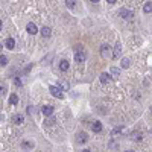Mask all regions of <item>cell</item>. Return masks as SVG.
Here are the masks:
<instances>
[{
	"label": "cell",
	"instance_id": "cell-1",
	"mask_svg": "<svg viewBox=\"0 0 152 152\" xmlns=\"http://www.w3.org/2000/svg\"><path fill=\"white\" fill-rule=\"evenodd\" d=\"M113 50H111V47L108 46V44H102L100 46V55L102 58H105V59H108V58H113V53H111Z\"/></svg>",
	"mask_w": 152,
	"mask_h": 152
},
{
	"label": "cell",
	"instance_id": "cell-2",
	"mask_svg": "<svg viewBox=\"0 0 152 152\" xmlns=\"http://www.w3.org/2000/svg\"><path fill=\"white\" fill-rule=\"evenodd\" d=\"M49 91L53 97H58V99H64V93L61 91L59 87H55V85H50L49 87Z\"/></svg>",
	"mask_w": 152,
	"mask_h": 152
},
{
	"label": "cell",
	"instance_id": "cell-3",
	"mask_svg": "<svg viewBox=\"0 0 152 152\" xmlns=\"http://www.w3.org/2000/svg\"><path fill=\"white\" fill-rule=\"evenodd\" d=\"M119 15L122 17V19H132V11H129V9H125V8H122V9L119 11Z\"/></svg>",
	"mask_w": 152,
	"mask_h": 152
},
{
	"label": "cell",
	"instance_id": "cell-4",
	"mask_svg": "<svg viewBox=\"0 0 152 152\" xmlns=\"http://www.w3.org/2000/svg\"><path fill=\"white\" fill-rule=\"evenodd\" d=\"M41 111H43V114L46 116V117H50V116L53 114V106L52 105H44Z\"/></svg>",
	"mask_w": 152,
	"mask_h": 152
},
{
	"label": "cell",
	"instance_id": "cell-5",
	"mask_svg": "<svg viewBox=\"0 0 152 152\" xmlns=\"http://www.w3.org/2000/svg\"><path fill=\"white\" fill-rule=\"evenodd\" d=\"M99 79H100V82H102V84H110L113 78H111V75H110V73H102V75L99 76Z\"/></svg>",
	"mask_w": 152,
	"mask_h": 152
},
{
	"label": "cell",
	"instance_id": "cell-6",
	"mask_svg": "<svg viewBox=\"0 0 152 152\" xmlns=\"http://www.w3.org/2000/svg\"><path fill=\"white\" fill-rule=\"evenodd\" d=\"M26 30H28V34H30V35H35L38 32V28L35 26L34 23H29L28 26H26Z\"/></svg>",
	"mask_w": 152,
	"mask_h": 152
},
{
	"label": "cell",
	"instance_id": "cell-7",
	"mask_svg": "<svg viewBox=\"0 0 152 152\" xmlns=\"http://www.w3.org/2000/svg\"><path fill=\"white\" fill-rule=\"evenodd\" d=\"M75 59H76V62H84L85 61V52H76V55H75Z\"/></svg>",
	"mask_w": 152,
	"mask_h": 152
},
{
	"label": "cell",
	"instance_id": "cell-8",
	"mask_svg": "<svg viewBox=\"0 0 152 152\" xmlns=\"http://www.w3.org/2000/svg\"><path fill=\"white\" fill-rule=\"evenodd\" d=\"M120 52H122V44L117 41V43H116V46H114V50H113V58H117L120 55Z\"/></svg>",
	"mask_w": 152,
	"mask_h": 152
},
{
	"label": "cell",
	"instance_id": "cell-9",
	"mask_svg": "<svg viewBox=\"0 0 152 152\" xmlns=\"http://www.w3.org/2000/svg\"><path fill=\"white\" fill-rule=\"evenodd\" d=\"M12 122H14L15 125H21V123L24 122V117L21 114H15L14 117H12Z\"/></svg>",
	"mask_w": 152,
	"mask_h": 152
},
{
	"label": "cell",
	"instance_id": "cell-10",
	"mask_svg": "<svg viewBox=\"0 0 152 152\" xmlns=\"http://www.w3.org/2000/svg\"><path fill=\"white\" fill-rule=\"evenodd\" d=\"M5 46H6V49H14L15 47V40L14 38H6V41H5Z\"/></svg>",
	"mask_w": 152,
	"mask_h": 152
},
{
	"label": "cell",
	"instance_id": "cell-11",
	"mask_svg": "<svg viewBox=\"0 0 152 152\" xmlns=\"http://www.w3.org/2000/svg\"><path fill=\"white\" fill-rule=\"evenodd\" d=\"M91 129H93V131H95V132H100V131H102V123L99 122V120H96V122L93 123Z\"/></svg>",
	"mask_w": 152,
	"mask_h": 152
},
{
	"label": "cell",
	"instance_id": "cell-12",
	"mask_svg": "<svg viewBox=\"0 0 152 152\" xmlns=\"http://www.w3.org/2000/svg\"><path fill=\"white\" fill-rule=\"evenodd\" d=\"M50 34H52V30L50 28H47V26H44V28H41V35L44 38H47V37H50Z\"/></svg>",
	"mask_w": 152,
	"mask_h": 152
},
{
	"label": "cell",
	"instance_id": "cell-13",
	"mask_svg": "<svg viewBox=\"0 0 152 152\" xmlns=\"http://www.w3.org/2000/svg\"><path fill=\"white\" fill-rule=\"evenodd\" d=\"M87 140H88V135H87L85 132H79L78 134V141L79 143H85Z\"/></svg>",
	"mask_w": 152,
	"mask_h": 152
},
{
	"label": "cell",
	"instance_id": "cell-14",
	"mask_svg": "<svg viewBox=\"0 0 152 152\" xmlns=\"http://www.w3.org/2000/svg\"><path fill=\"white\" fill-rule=\"evenodd\" d=\"M143 12L151 14V12H152V2H146L145 3V6H143Z\"/></svg>",
	"mask_w": 152,
	"mask_h": 152
},
{
	"label": "cell",
	"instance_id": "cell-15",
	"mask_svg": "<svg viewBox=\"0 0 152 152\" xmlns=\"http://www.w3.org/2000/svg\"><path fill=\"white\" fill-rule=\"evenodd\" d=\"M111 78H116V79H117L119 78V76H120V70L117 69V67H111Z\"/></svg>",
	"mask_w": 152,
	"mask_h": 152
},
{
	"label": "cell",
	"instance_id": "cell-16",
	"mask_svg": "<svg viewBox=\"0 0 152 152\" xmlns=\"http://www.w3.org/2000/svg\"><path fill=\"white\" fill-rule=\"evenodd\" d=\"M59 69H61L62 71H67V70H69V61H67V59H62V61L59 62Z\"/></svg>",
	"mask_w": 152,
	"mask_h": 152
},
{
	"label": "cell",
	"instance_id": "cell-17",
	"mask_svg": "<svg viewBox=\"0 0 152 152\" xmlns=\"http://www.w3.org/2000/svg\"><path fill=\"white\" fill-rule=\"evenodd\" d=\"M9 102H11L12 105H17V104H19V96H17V95H14V93H12V95L9 96Z\"/></svg>",
	"mask_w": 152,
	"mask_h": 152
},
{
	"label": "cell",
	"instance_id": "cell-18",
	"mask_svg": "<svg viewBox=\"0 0 152 152\" xmlns=\"http://www.w3.org/2000/svg\"><path fill=\"white\" fill-rule=\"evenodd\" d=\"M131 138H132L134 141H140L143 137H141V134H140V132H132V134H131Z\"/></svg>",
	"mask_w": 152,
	"mask_h": 152
},
{
	"label": "cell",
	"instance_id": "cell-19",
	"mask_svg": "<svg viewBox=\"0 0 152 152\" xmlns=\"http://www.w3.org/2000/svg\"><path fill=\"white\" fill-rule=\"evenodd\" d=\"M129 64H131V61H129V58H123V59H122V67H123V69H128V67H129Z\"/></svg>",
	"mask_w": 152,
	"mask_h": 152
},
{
	"label": "cell",
	"instance_id": "cell-20",
	"mask_svg": "<svg viewBox=\"0 0 152 152\" xmlns=\"http://www.w3.org/2000/svg\"><path fill=\"white\" fill-rule=\"evenodd\" d=\"M8 64V58L5 55H2L0 56V65H6Z\"/></svg>",
	"mask_w": 152,
	"mask_h": 152
},
{
	"label": "cell",
	"instance_id": "cell-21",
	"mask_svg": "<svg viewBox=\"0 0 152 152\" xmlns=\"http://www.w3.org/2000/svg\"><path fill=\"white\" fill-rule=\"evenodd\" d=\"M65 5H67V8H75L76 2H75V0H67V2H65Z\"/></svg>",
	"mask_w": 152,
	"mask_h": 152
},
{
	"label": "cell",
	"instance_id": "cell-22",
	"mask_svg": "<svg viewBox=\"0 0 152 152\" xmlns=\"http://www.w3.org/2000/svg\"><path fill=\"white\" fill-rule=\"evenodd\" d=\"M122 131H123V128H119V126H117V128H114V129H113L111 135H116V134H119V132H122Z\"/></svg>",
	"mask_w": 152,
	"mask_h": 152
},
{
	"label": "cell",
	"instance_id": "cell-23",
	"mask_svg": "<svg viewBox=\"0 0 152 152\" xmlns=\"http://www.w3.org/2000/svg\"><path fill=\"white\" fill-rule=\"evenodd\" d=\"M14 84H15L17 87H20V85H21V79H20V78H15V79H14Z\"/></svg>",
	"mask_w": 152,
	"mask_h": 152
},
{
	"label": "cell",
	"instance_id": "cell-24",
	"mask_svg": "<svg viewBox=\"0 0 152 152\" xmlns=\"http://www.w3.org/2000/svg\"><path fill=\"white\" fill-rule=\"evenodd\" d=\"M23 146H26V147H34V143H29V141H23Z\"/></svg>",
	"mask_w": 152,
	"mask_h": 152
},
{
	"label": "cell",
	"instance_id": "cell-25",
	"mask_svg": "<svg viewBox=\"0 0 152 152\" xmlns=\"http://www.w3.org/2000/svg\"><path fill=\"white\" fill-rule=\"evenodd\" d=\"M53 122H55V120H53V119H52V120H47V122H46V120H44V125H52Z\"/></svg>",
	"mask_w": 152,
	"mask_h": 152
},
{
	"label": "cell",
	"instance_id": "cell-26",
	"mask_svg": "<svg viewBox=\"0 0 152 152\" xmlns=\"http://www.w3.org/2000/svg\"><path fill=\"white\" fill-rule=\"evenodd\" d=\"M30 67H32V64H29L28 67H26V69H24V71H23V73H28V71L30 70Z\"/></svg>",
	"mask_w": 152,
	"mask_h": 152
},
{
	"label": "cell",
	"instance_id": "cell-27",
	"mask_svg": "<svg viewBox=\"0 0 152 152\" xmlns=\"http://www.w3.org/2000/svg\"><path fill=\"white\" fill-rule=\"evenodd\" d=\"M5 93H6V90H5L3 87H0V96H2V95H5Z\"/></svg>",
	"mask_w": 152,
	"mask_h": 152
},
{
	"label": "cell",
	"instance_id": "cell-28",
	"mask_svg": "<svg viewBox=\"0 0 152 152\" xmlns=\"http://www.w3.org/2000/svg\"><path fill=\"white\" fill-rule=\"evenodd\" d=\"M28 111H29V113H30V114H34V113H32V111H35V108H32V106H29V108H28Z\"/></svg>",
	"mask_w": 152,
	"mask_h": 152
},
{
	"label": "cell",
	"instance_id": "cell-29",
	"mask_svg": "<svg viewBox=\"0 0 152 152\" xmlns=\"http://www.w3.org/2000/svg\"><path fill=\"white\" fill-rule=\"evenodd\" d=\"M82 152H91V151H90V149H84Z\"/></svg>",
	"mask_w": 152,
	"mask_h": 152
},
{
	"label": "cell",
	"instance_id": "cell-30",
	"mask_svg": "<svg viewBox=\"0 0 152 152\" xmlns=\"http://www.w3.org/2000/svg\"><path fill=\"white\" fill-rule=\"evenodd\" d=\"M0 30H2V21H0Z\"/></svg>",
	"mask_w": 152,
	"mask_h": 152
},
{
	"label": "cell",
	"instance_id": "cell-31",
	"mask_svg": "<svg viewBox=\"0 0 152 152\" xmlns=\"http://www.w3.org/2000/svg\"><path fill=\"white\" fill-rule=\"evenodd\" d=\"M2 47H3V46H2V44H0V50H2Z\"/></svg>",
	"mask_w": 152,
	"mask_h": 152
},
{
	"label": "cell",
	"instance_id": "cell-32",
	"mask_svg": "<svg viewBox=\"0 0 152 152\" xmlns=\"http://www.w3.org/2000/svg\"><path fill=\"white\" fill-rule=\"evenodd\" d=\"M126 152H134V151H132V149H131V151H126Z\"/></svg>",
	"mask_w": 152,
	"mask_h": 152
}]
</instances>
